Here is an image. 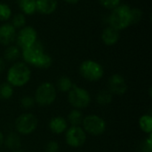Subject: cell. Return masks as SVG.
Wrapping results in <instances>:
<instances>
[{
	"instance_id": "9c48e42d",
	"label": "cell",
	"mask_w": 152,
	"mask_h": 152,
	"mask_svg": "<svg viewBox=\"0 0 152 152\" xmlns=\"http://www.w3.org/2000/svg\"><path fill=\"white\" fill-rule=\"evenodd\" d=\"M66 143L71 148H79L86 141V133L81 126H70L65 132Z\"/></svg>"
},
{
	"instance_id": "ac0fdd59",
	"label": "cell",
	"mask_w": 152,
	"mask_h": 152,
	"mask_svg": "<svg viewBox=\"0 0 152 152\" xmlns=\"http://www.w3.org/2000/svg\"><path fill=\"white\" fill-rule=\"evenodd\" d=\"M20 49L17 45H8L4 53V58L5 61L9 62H14L16 61L20 56Z\"/></svg>"
},
{
	"instance_id": "30bf717a",
	"label": "cell",
	"mask_w": 152,
	"mask_h": 152,
	"mask_svg": "<svg viewBox=\"0 0 152 152\" xmlns=\"http://www.w3.org/2000/svg\"><path fill=\"white\" fill-rule=\"evenodd\" d=\"M44 53H45L44 45L40 41L37 40L32 45L22 49L20 53V56L22 57L26 64L35 67L36 63L37 62V61L43 55Z\"/></svg>"
},
{
	"instance_id": "4dcf8cb0",
	"label": "cell",
	"mask_w": 152,
	"mask_h": 152,
	"mask_svg": "<svg viewBox=\"0 0 152 152\" xmlns=\"http://www.w3.org/2000/svg\"><path fill=\"white\" fill-rule=\"evenodd\" d=\"M60 149V146L57 142L51 141L46 145V152H58Z\"/></svg>"
},
{
	"instance_id": "603a6c76",
	"label": "cell",
	"mask_w": 152,
	"mask_h": 152,
	"mask_svg": "<svg viewBox=\"0 0 152 152\" xmlns=\"http://www.w3.org/2000/svg\"><path fill=\"white\" fill-rule=\"evenodd\" d=\"M13 87L7 82L2 83L0 85V99L9 100L13 95Z\"/></svg>"
},
{
	"instance_id": "83f0119b",
	"label": "cell",
	"mask_w": 152,
	"mask_h": 152,
	"mask_svg": "<svg viewBox=\"0 0 152 152\" xmlns=\"http://www.w3.org/2000/svg\"><path fill=\"white\" fill-rule=\"evenodd\" d=\"M142 11L139 8H131V18L132 24H136L140 22L142 19Z\"/></svg>"
},
{
	"instance_id": "cb8c5ba5",
	"label": "cell",
	"mask_w": 152,
	"mask_h": 152,
	"mask_svg": "<svg viewBox=\"0 0 152 152\" xmlns=\"http://www.w3.org/2000/svg\"><path fill=\"white\" fill-rule=\"evenodd\" d=\"M53 64V59L52 57L46 53H44L43 55L39 58V60L37 61V62L36 63L35 67L36 68H38V69H49Z\"/></svg>"
},
{
	"instance_id": "ffe728a7",
	"label": "cell",
	"mask_w": 152,
	"mask_h": 152,
	"mask_svg": "<svg viewBox=\"0 0 152 152\" xmlns=\"http://www.w3.org/2000/svg\"><path fill=\"white\" fill-rule=\"evenodd\" d=\"M83 113L79 110H72L68 116V122L71 125V126H80L83 121Z\"/></svg>"
},
{
	"instance_id": "5bb4252c",
	"label": "cell",
	"mask_w": 152,
	"mask_h": 152,
	"mask_svg": "<svg viewBox=\"0 0 152 152\" xmlns=\"http://www.w3.org/2000/svg\"><path fill=\"white\" fill-rule=\"evenodd\" d=\"M119 32L120 31L112 28L110 25L108 27H106L102 30V40L103 44L106 45H109V46L116 45L120 38Z\"/></svg>"
},
{
	"instance_id": "52a82bcc",
	"label": "cell",
	"mask_w": 152,
	"mask_h": 152,
	"mask_svg": "<svg viewBox=\"0 0 152 152\" xmlns=\"http://www.w3.org/2000/svg\"><path fill=\"white\" fill-rule=\"evenodd\" d=\"M83 129L86 133L92 135H101L106 131L105 120L97 115H88L83 118Z\"/></svg>"
},
{
	"instance_id": "ba28073f",
	"label": "cell",
	"mask_w": 152,
	"mask_h": 152,
	"mask_svg": "<svg viewBox=\"0 0 152 152\" xmlns=\"http://www.w3.org/2000/svg\"><path fill=\"white\" fill-rule=\"evenodd\" d=\"M15 41L20 49L27 48L37 41V32L32 26H24L16 34Z\"/></svg>"
},
{
	"instance_id": "d6986e66",
	"label": "cell",
	"mask_w": 152,
	"mask_h": 152,
	"mask_svg": "<svg viewBox=\"0 0 152 152\" xmlns=\"http://www.w3.org/2000/svg\"><path fill=\"white\" fill-rule=\"evenodd\" d=\"M141 130L145 134H152V116L151 114L142 115L139 119Z\"/></svg>"
},
{
	"instance_id": "4316f807",
	"label": "cell",
	"mask_w": 152,
	"mask_h": 152,
	"mask_svg": "<svg viewBox=\"0 0 152 152\" xmlns=\"http://www.w3.org/2000/svg\"><path fill=\"white\" fill-rule=\"evenodd\" d=\"M100 4L107 10H113L121 4V0H99Z\"/></svg>"
},
{
	"instance_id": "9a60e30c",
	"label": "cell",
	"mask_w": 152,
	"mask_h": 152,
	"mask_svg": "<svg viewBox=\"0 0 152 152\" xmlns=\"http://www.w3.org/2000/svg\"><path fill=\"white\" fill-rule=\"evenodd\" d=\"M49 129L55 134H61L68 129V121L60 116H56L49 121Z\"/></svg>"
},
{
	"instance_id": "2e32d148",
	"label": "cell",
	"mask_w": 152,
	"mask_h": 152,
	"mask_svg": "<svg viewBox=\"0 0 152 152\" xmlns=\"http://www.w3.org/2000/svg\"><path fill=\"white\" fill-rule=\"evenodd\" d=\"M17 4L24 15H32L37 12L36 0H17Z\"/></svg>"
},
{
	"instance_id": "484cf974",
	"label": "cell",
	"mask_w": 152,
	"mask_h": 152,
	"mask_svg": "<svg viewBox=\"0 0 152 152\" xmlns=\"http://www.w3.org/2000/svg\"><path fill=\"white\" fill-rule=\"evenodd\" d=\"M12 16V9L5 3H0V21H7Z\"/></svg>"
},
{
	"instance_id": "4fadbf2b",
	"label": "cell",
	"mask_w": 152,
	"mask_h": 152,
	"mask_svg": "<svg viewBox=\"0 0 152 152\" xmlns=\"http://www.w3.org/2000/svg\"><path fill=\"white\" fill-rule=\"evenodd\" d=\"M58 7L57 0H36L37 12L42 15L53 14Z\"/></svg>"
},
{
	"instance_id": "836d02e7",
	"label": "cell",
	"mask_w": 152,
	"mask_h": 152,
	"mask_svg": "<svg viewBox=\"0 0 152 152\" xmlns=\"http://www.w3.org/2000/svg\"><path fill=\"white\" fill-rule=\"evenodd\" d=\"M64 1L69 3V4H77L79 0H64Z\"/></svg>"
},
{
	"instance_id": "7a4b0ae2",
	"label": "cell",
	"mask_w": 152,
	"mask_h": 152,
	"mask_svg": "<svg viewBox=\"0 0 152 152\" xmlns=\"http://www.w3.org/2000/svg\"><path fill=\"white\" fill-rule=\"evenodd\" d=\"M108 23L112 28L121 31L132 25L131 7L126 4H120L115 9L111 10L108 17Z\"/></svg>"
},
{
	"instance_id": "f1b7e54d",
	"label": "cell",
	"mask_w": 152,
	"mask_h": 152,
	"mask_svg": "<svg viewBox=\"0 0 152 152\" xmlns=\"http://www.w3.org/2000/svg\"><path fill=\"white\" fill-rule=\"evenodd\" d=\"M35 103L36 102H35L34 97H31V96H23L20 99V106L26 110L32 108L35 105Z\"/></svg>"
},
{
	"instance_id": "7402d4cb",
	"label": "cell",
	"mask_w": 152,
	"mask_h": 152,
	"mask_svg": "<svg viewBox=\"0 0 152 152\" xmlns=\"http://www.w3.org/2000/svg\"><path fill=\"white\" fill-rule=\"evenodd\" d=\"M73 85L74 84L72 83V80L69 77H65V76L60 77L57 81V88L59 91L62 93L69 92L72 88Z\"/></svg>"
},
{
	"instance_id": "7c38bea8",
	"label": "cell",
	"mask_w": 152,
	"mask_h": 152,
	"mask_svg": "<svg viewBox=\"0 0 152 152\" xmlns=\"http://www.w3.org/2000/svg\"><path fill=\"white\" fill-rule=\"evenodd\" d=\"M17 29L9 22L0 25V44L5 46L10 45L15 41Z\"/></svg>"
},
{
	"instance_id": "44dd1931",
	"label": "cell",
	"mask_w": 152,
	"mask_h": 152,
	"mask_svg": "<svg viewBox=\"0 0 152 152\" xmlns=\"http://www.w3.org/2000/svg\"><path fill=\"white\" fill-rule=\"evenodd\" d=\"M113 100V94L109 90H102L97 94L96 102L102 106H106L111 103Z\"/></svg>"
},
{
	"instance_id": "8992f818",
	"label": "cell",
	"mask_w": 152,
	"mask_h": 152,
	"mask_svg": "<svg viewBox=\"0 0 152 152\" xmlns=\"http://www.w3.org/2000/svg\"><path fill=\"white\" fill-rule=\"evenodd\" d=\"M14 126L19 134L28 135L36 131L38 126V120L32 113H22L15 119Z\"/></svg>"
},
{
	"instance_id": "277c9868",
	"label": "cell",
	"mask_w": 152,
	"mask_h": 152,
	"mask_svg": "<svg viewBox=\"0 0 152 152\" xmlns=\"http://www.w3.org/2000/svg\"><path fill=\"white\" fill-rule=\"evenodd\" d=\"M68 93V101L74 109L81 110L89 106L91 102V95L86 89L74 84Z\"/></svg>"
},
{
	"instance_id": "d4e9b609",
	"label": "cell",
	"mask_w": 152,
	"mask_h": 152,
	"mask_svg": "<svg viewBox=\"0 0 152 152\" xmlns=\"http://www.w3.org/2000/svg\"><path fill=\"white\" fill-rule=\"evenodd\" d=\"M16 29H20L26 26V15H24L22 12L16 13L12 20L11 23Z\"/></svg>"
},
{
	"instance_id": "6da1fadb",
	"label": "cell",
	"mask_w": 152,
	"mask_h": 152,
	"mask_svg": "<svg viewBox=\"0 0 152 152\" xmlns=\"http://www.w3.org/2000/svg\"><path fill=\"white\" fill-rule=\"evenodd\" d=\"M31 78V70L25 62H14L7 70L6 81L12 87H21Z\"/></svg>"
},
{
	"instance_id": "5b68a950",
	"label": "cell",
	"mask_w": 152,
	"mask_h": 152,
	"mask_svg": "<svg viewBox=\"0 0 152 152\" xmlns=\"http://www.w3.org/2000/svg\"><path fill=\"white\" fill-rule=\"evenodd\" d=\"M79 73L86 80L96 82L103 77L104 69L99 62L94 60H86L79 66Z\"/></svg>"
},
{
	"instance_id": "8fae6325",
	"label": "cell",
	"mask_w": 152,
	"mask_h": 152,
	"mask_svg": "<svg viewBox=\"0 0 152 152\" xmlns=\"http://www.w3.org/2000/svg\"><path fill=\"white\" fill-rule=\"evenodd\" d=\"M108 87H109V91L112 94H116L119 96L125 94L128 88L126 79L124 78L123 76L119 74H113L109 78Z\"/></svg>"
},
{
	"instance_id": "3957f363",
	"label": "cell",
	"mask_w": 152,
	"mask_h": 152,
	"mask_svg": "<svg viewBox=\"0 0 152 152\" xmlns=\"http://www.w3.org/2000/svg\"><path fill=\"white\" fill-rule=\"evenodd\" d=\"M56 96L57 92L55 86L50 82H45L36 89L34 100L40 106H49L55 102Z\"/></svg>"
},
{
	"instance_id": "1f68e13d",
	"label": "cell",
	"mask_w": 152,
	"mask_h": 152,
	"mask_svg": "<svg viewBox=\"0 0 152 152\" xmlns=\"http://www.w3.org/2000/svg\"><path fill=\"white\" fill-rule=\"evenodd\" d=\"M4 66H5V64H4V60L3 58L0 57V73L4 69Z\"/></svg>"
},
{
	"instance_id": "f546056e",
	"label": "cell",
	"mask_w": 152,
	"mask_h": 152,
	"mask_svg": "<svg viewBox=\"0 0 152 152\" xmlns=\"http://www.w3.org/2000/svg\"><path fill=\"white\" fill-rule=\"evenodd\" d=\"M141 152H152V134H150L148 138L141 144Z\"/></svg>"
},
{
	"instance_id": "e575fe53",
	"label": "cell",
	"mask_w": 152,
	"mask_h": 152,
	"mask_svg": "<svg viewBox=\"0 0 152 152\" xmlns=\"http://www.w3.org/2000/svg\"><path fill=\"white\" fill-rule=\"evenodd\" d=\"M13 152H24L23 151H21V150H16V151H13Z\"/></svg>"
},
{
	"instance_id": "d6a6232c",
	"label": "cell",
	"mask_w": 152,
	"mask_h": 152,
	"mask_svg": "<svg viewBox=\"0 0 152 152\" xmlns=\"http://www.w3.org/2000/svg\"><path fill=\"white\" fill-rule=\"evenodd\" d=\"M4 134H3L2 131L0 130V147L3 145V143H4Z\"/></svg>"
},
{
	"instance_id": "e0dca14e",
	"label": "cell",
	"mask_w": 152,
	"mask_h": 152,
	"mask_svg": "<svg viewBox=\"0 0 152 152\" xmlns=\"http://www.w3.org/2000/svg\"><path fill=\"white\" fill-rule=\"evenodd\" d=\"M4 143L7 149L16 151L19 150L21 145L20 137L16 133H10L4 140Z\"/></svg>"
}]
</instances>
